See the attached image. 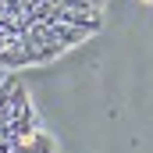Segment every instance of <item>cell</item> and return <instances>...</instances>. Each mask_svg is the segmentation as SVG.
I'll use <instances>...</instances> for the list:
<instances>
[{"label": "cell", "mask_w": 153, "mask_h": 153, "mask_svg": "<svg viewBox=\"0 0 153 153\" xmlns=\"http://www.w3.org/2000/svg\"><path fill=\"white\" fill-rule=\"evenodd\" d=\"M46 29L53 32V39H57L64 50H68V46H78L82 39L89 36V32H82V29H71V25H64V22H53V25H46Z\"/></svg>", "instance_id": "cell-1"}]
</instances>
